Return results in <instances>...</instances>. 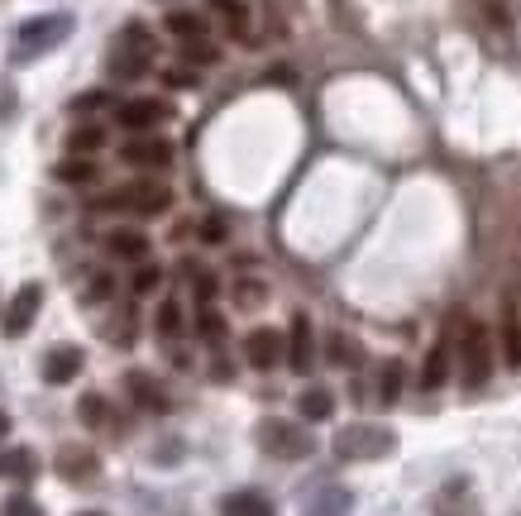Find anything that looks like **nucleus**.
I'll return each mask as SVG.
<instances>
[{"label":"nucleus","mask_w":521,"mask_h":516,"mask_svg":"<svg viewBox=\"0 0 521 516\" xmlns=\"http://www.w3.org/2000/svg\"><path fill=\"white\" fill-rule=\"evenodd\" d=\"M101 106H110L106 91H82V96L72 101V110H77V115H87V110H101Z\"/></svg>","instance_id":"nucleus-34"},{"label":"nucleus","mask_w":521,"mask_h":516,"mask_svg":"<svg viewBox=\"0 0 521 516\" xmlns=\"http://www.w3.org/2000/svg\"><path fill=\"white\" fill-rule=\"evenodd\" d=\"M106 144V129H96V125H87V129H72L67 134V149L77 153V158H91V153Z\"/></svg>","instance_id":"nucleus-23"},{"label":"nucleus","mask_w":521,"mask_h":516,"mask_svg":"<svg viewBox=\"0 0 521 516\" xmlns=\"http://www.w3.org/2000/svg\"><path fill=\"white\" fill-rule=\"evenodd\" d=\"M158 120H168V106L153 101V96H139V101H125V106H120V129H130V134H144V129H153Z\"/></svg>","instance_id":"nucleus-11"},{"label":"nucleus","mask_w":521,"mask_h":516,"mask_svg":"<svg viewBox=\"0 0 521 516\" xmlns=\"http://www.w3.org/2000/svg\"><path fill=\"white\" fill-rule=\"evenodd\" d=\"M82 364H87V359H82L77 344H53V349L44 354V378L53 387H63V383H72V378L82 373Z\"/></svg>","instance_id":"nucleus-10"},{"label":"nucleus","mask_w":521,"mask_h":516,"mask_svg":"<svg viewBox=\"0 0 521 516\" xmlns=\"http://www.w3.org/2000/svg\"><path fill=\"white\" fill-rule=\"evenodd\" d=\"M297 411H302V421H330V411H335L330 387H306L302 397H297Z\"/></svg>","instance_id":"nucleus-19"},{"label":"nucleus","mask_w":521,"mask_h":516,"mask_svg":"<svg viewBox=\"0 0 521 516\" xmlns=\"http://www.w3.org/2000/svg\"><path fill=\"white\" fill-rule=\"evenodd\" d=\"M106 254L120 258V263H144V258H149V235H144V230H110Z\"/></svg>","instance_id":"nucleus-14"},{"label":"nucleus","mask_w":521,"mask_h":516,"mask_svg":"<svg viewBox=\"0 0 521 516\" xmlns=\"http://www.w3.org/2000/svg\"><path fill=\"white\" fill-rule=\"evenodd\" d=\"M259 445L268 454H278V459H306V454L316 450L311 445V435L302 426H292V421H278V416H268L259 421Z\"/></svg>","instance_id":"nucleus-5"},{"label":"nucleus","mask_w":521,"mask_h":516,"mask_svg":"<svg viewBox=\"0 0 521 516\" xmlns=\"http://www.w3.org/2000/svg\"><path fill=\"white\" fill-rule=\"evenodd\" d=\"M173 206V187L168 182H125V187H110V192H96L87 201V211L96 215H158Z\"/></svg>","instance_id":"nucleus-1"},{"label":"nucleus","mask_w":521,"mask_h":516,"mask_svg":"<svg viewBox=\"0 0 521 516\" xmlns=\"http://www.w3.org/2000/svg\"><path fill=\"white\" fill-rule=\"evenodd\" d=\"M450 364H455V330H445V335L431 344V354H426V364H421V387H426V392L445 387Z\"/></svg>","instance_id":"nucleus-8"},{"label":"nucleus","mask_w":521,"mask_h":516,"mask_svg":"<svg viewBox=\"0 0 521 516\" xmlns=\"http://www.w3.org/2000/svg\"><path fill=\"white\" fill-rule=\"evenodd\" d=\"M82 516H106V512H82Z\"/></svg>","instance_id":"nucleus-43"},{"label":"nucleus","mask_w":521,"mask_h":516,"mask_svg":"<svg viewBox=\"0 0 521 516\" xmlns=\"http://www.w3.org/2000/svg\"><path fill=\"white\" fill-rule=\"evenodd\" d=\"M77 416H82L87 426H101V421H106V402H101V397L91 392V397H82V407H77Z\"/></svg>","instance_id":"nucleus-32"},{"label":"nucleus","mask_w":521,"mask_h":516,"mask_svg":"<svg viewBox=\"0 0 521 516\" xmlns=\"http://www.w3.org/2000/svg\"><path fill=\"white\" fill-rule=\"evenodd\" d=\"M10 110H15V91H10V86H0V120H5Z\"/></svg>","instance_id":"nucleus-40"},{"label":"nucleus","mask_w":521,"mask_h":516,"mask_svg":"<svg viewBox=\"0 0 521 516\" xmlns=\"http://www.w3.org/2000/svg\"><path fill=\"white\" fill-rule=\"evenodd\" d=\"M5 516H44V507H39L29 493H15L10 502H5Z\"/></svg>","instance_id":"nucleus-31"},{"label":"nucleus","mask_w":521,"mask_h":516,"mask_svg":"<svg viewBox=\"0 0 521 516\" xmlns=\"http://www.w3.org/2000/svg\"><path fill=\"white\" fill-rule=\"evenodd\" d=\"M283 349H287V340L278 330H268V325H259V330L244 335V359H249V368H259V373L283 364Z\"/></svg>","instance_id":"nucleus-7"},{"label":"nucleus","mask_w":521,"mask_h":516,"mask_svg":"<svg viewBox=\"0 0 521 516\" xmlns=\"http://www.w3.org/2000/svg\"><path fill=\"white\" fill-rule=\"evenodd\" d=\"M259 301H263L259 282H239V306H259Z\"/></svg>","instance_id":"nucleus-37"},{"label":"nucleus","mask_w":521,"mask_h":516,"mask_svg":"<svg viewBox=\"0 0 521 516\" xmlns=\"http://www.w3.org/2000/svg\"><path fill=\"white\" fill-rule=\"evenodd\" d=\"M397 450V435L388 426H369V421H354L335 435V454L340 459H383Z\"/></svg>","instance_id":"nucleus-3"},{"label":"nucleus","mask_w":521,"mask_h":516,"mask_svg":"<svg viewBox=\"0 0 521 516\" xmlns=\"http://www.w3.org/2000/svg\"><path fill=\"white\" fill-rule=\"evenodd\" d=\"M110 72H115L120 82H139V77L149 72V53H130V48H115V58H110Z\"/></svg>","instance_id":"nucleus-21"},{"label":"nucleus","mask_w":521,"mask_h":516,"mask_svg":"<svg viewBox=\"0 0 521 516\" xmlns=\"http://www.w3.org/2000/svg\"><path fill=\"white\" fill-rule=\"evenodd\" d=\"M498 344H502V364L521 368V311H517V306H502Z\"/></svg>","instance_id":"nucleus-16"},{"label":"nucleus","mask_w":521,"mask_h":516,"mask_svg":"<svg viewBox=\"0 0 521 516\" xmlns=\"http://www.w3.org/2000/svg\"><path fill=\"white\" fill-rule=\"evenodd\" d=\"M220 53H216V43H206V39H192V43H182V63L187 67H211Z\"/></svg>","instance_id":"nucleus-26"},{"label":"nucleus","mask_w":521,"mask_h":516,"mask_svg":"<svg viewBox=\"0 0 521 516\" xmlns=\"http://www.w3.org/2000/svg\"><path fill=\"white\" fill-rule=\"evenodd\" d=\"M196 330H201V340L220 344V340H225V316H220V311H211V306H201V316H196Z\"/></svg>","instance_id":"nucleus-29"},{"label":"nucleus","mask_w":521,"mask_h":516,"mask_svg":"<svg viewBox=\"0 0 521 516\" xmlns=\"http://www.w3.org/2000/svg\"><path fill=\"white\" fill-rule=\"evenodd\" d=\"M58 473H63L67 483H91L96 473H101V459L91 450H77V445H63L58 450Z\"/></svg>","instance_id":"nucleus-13"},{"label":"nucleus","mask_w":521,"mask_h":516,"mask_svg":"<svg viewBox=\"0 0 521 516\" xmlns=\"http://www.w3.org/2000/svg\"><path fill=\"white\" fill-rule=\"evenodd\" d=\"M330 359L335 364H359V344H349L345 335H330Z\"/></svg>","instance_id":"nucleus-30"},{"label":"nucleus","mask_w":521,"mask_h":516,"mask_svg":"<svg viewBox=\"0 0 521 516\" xmlns=\"http://www.w3.org/2000/svg\"><path fill=\"white\" fill-rule=\"evenodd\" d=\"M459 378L464 387H488L493 378V335L478 321H464V335H459Z\"/></svg>","instance_id":"nucleus-2"},{"label":"nucleus","mask_w":521,"mask_h":516,"mask_svg":"<svg viewBox=\"0 0 521 516\" xmlns=\"http://www.w3.org/2000/svg\"><path fill=\"white\" fill-rule=\"evenodd\" d=\"M34 473H39L34 450H24V445H15V450H0V478H10V483H29Z\"/></svg>","instance_id":"nucleus-17"},{"label":"nucleus","mask_w":521,"mask_h":516,"mask_svg":"<svg viewBox=\"0 0 521 516\" xmlns=\"http://www.w3.org/2000/svg\"><path fill=\"white\" fill-rule=\"evenodd\" d=\"M220 516H278V507H273V497L254 493V488H239V493H230L220 502Z\"/></svg>","instance_id":"nucleus-15"},{"label":"nucleus","mask_w":521,"mask_h":516,"mask_svg":"<svg viewBox=\"0 0 521 516\" xmlns=\"http://www.w3.org/2000/svg\"><path fill=\"white\" fill-rule=\"evenodd\" d=\"M67 34H72V15H39V20L20 24V34H15V58L29 63V58H39L48 48H58Z\"/></svg>","instance_id":"nucleus-4"},{"label":"nucleus","mask_w":521,"mask_h":516,"mask_svg":"<svg viewBox=\"0 0 521 516\" xmlns=\"http://www.w3.org/2000/svg\"><path fill=\"white\" fill-rule=\"evenodd\" d=\"M110 292H115V282H110L106 273H96V278H91V287H87V301H106Z\"/></svg>","instance_id":"nucleus-36"},{"label":"nucleus","mask_w":521,"mask_h":516,"mask_svg":"<svg viewBox=\"0 0 521 516\" xmlns=\"http://www.w3.org/2000/svg\"><path fill=\"white\" fill-rule=\"evenodd\" d=\"M158 282H163V273H158V268H153V263H144V268H139V273H134V292H139V297H144V292H153V287H158Z\"/></svg>","instance_id":"nucleus-35"},{"label":"nucleus","mask_w":521,"mask_h":516,"mask_svg":"<svg viewBox=\"0 0 521 516\" xmlns=\"http://www.w3.org/2000/svg\"><path fill=\"white\" fill-rule=\"evenodd\" d=\"M397 397H402V364L392 359V364H383V378H378V402L392 407Z\"/></svg>","instance_id":"nucleus-25"},{"label":"nucleus","mask_w":521,"mask_h":516,"mask_svg":"<svg viewBox=\"0 0 521 516\" xmlns=\"http://www.w3.org/2000/svg\"><path fill=\"white\" fill-rule=\"evenodd\" d=\"M168 34H177L182 43L206 39V20H201V15H192V10H173V15H168Z\"/></svg>","instance_id":"nucleus-22"},{"label":"nucleus","mask_w":521,"mask_h":516,"mask_svg":"<svg viewBox=\"0 0 521 516\" xmlns=\"http://www.w3.org/2000/svg\"><path fill=\"white\" fill-rule=\"evenodd\" d=\"M311 516H345V497H340V493L326 497V502H321V507H316Z\"/></svg>","instance_id":"nucleus-38"},{"label":"nucleus","mask_w":521,"mask_h":516,"mask_svg":"<svg viewBox=\"0 0 521 516\" xmlns=\"http://www.w3.org/2000/svg\"><path fill=\"white\" fill-rule=\"evenodd\" d=\"M53 177H58L63 187H91V182H96V163L72 153V158H63V163L53 168Z\"/></svg>","instance_id":"nucleus-18"},{"label":"nucleus","mask_w":521,"mask_h":516,"mask_svg":"<svg viewBox=\"0 0 521 516\" xmlns=\"http://www.w3.org/2000/svg\"><path fill=\"white\" fill-rule=\"evenodd\" d=\"M311 359H316L311 321H306V316H292V335H287V364H292V373H311Z\"/></svg>","instance_id":"nucleus-12"},{"label":"nucleus","mask_w":521,"mask_h":516,"mask_svg":"<svg viewBox=\"0 0 521 516\" xmlns=\"http://www.w3.org/2000/svg\"><path fill=\"white\" fill-rule=\"evenodd\" d=\"M125 383H130V397H134V402H139L144 411H163V407H168V397L158 392V383H153L149 373H130Z\"/></svg>","instance_id":"nucleus-20"},{"label":"nucleus","mask_w":521,"mask_h":516,"mask_svg":"<svg viewBox=\"0 0 521 516\" xmlns=\"http://www.w3.org/2000/svg\"><path fill=\"white\" fill-rule=\"evenodd\" d=\"M153 325H158V335H163V340H177V335H182V306H177V301L168 297L163 306H158Z\"/></svg>","instance_id":"nucleus-24"},{"label":"nucleus","mask_w":521,"mask_h":516,"mask_svg":"<svg viewBox=\"0 0 521 516\" xmlns=\"http://www.w3.org/2000/svg\"><path fill=\"white\" fill-rule=\"evenodd\" d=\"M120 158H125L130 168H168V163H173V144L139 134V139H130V144L120 149Z\"/></svg>","instance_id":"nucleus-9"},{"label":"nucleus","mask_w":521,"mask_h":516,"mask_svg":"<svg viewBox=\"0 0 521 516\" xmlns=\"http://www.w3.org/2000/svg\"><path fill=\"white\" fill-rule=\"evenodd\" d=\"M39 306H44V282H24L20 292L5 301V316H0L5 340H20V335H29V325H34V316H39Z\"/></svg>","instance_id":"nucleus-6"},{"label":"nucleus","mask_w":521,"mask_h":516,"mask_svg":"<svg viewBox=\"0 0 521 516\" xmlns=\"http://www.w3.org/2000/svg\"><path fill=\"white\" fill-rule=\"evenodd\" d=\"M192 292H196L201 306H211V297H216V278H211V273H196V268H192Z\"/></svg>","instance_id":"nucleus-33"},{"label":"nucleus","mask_w":521,"mask_h":516,"mask_svg":"<svg viewBox=\"0 0 521 516\" xmlns=\"http://www.w3.org/2000/svg\"><path fill=\"white\" fill-rule=\"evenodd\" d=\"M5 435H10V416L0 411V440H5Z\"/></svg>","instance_id":"nucleus-42"},{"label":"nucleus","mask_w":521,"mask_h":516,"mask_svg":"<svg viewBox=\"0 0 521 516\" xmlns=\"http://www.w3.org/2000/svg\"><path fill=\"white\" fill-rule=\"evenodd\" d=\"M115 48H130V53H149V58H153V39H149V29H144V24H125Z\"/></svg>","instance_id":"nucleus-27"},{"label":"nucleus","mask_w":521,"mask_h":516,"mask_svg":"<svg viewBox=\"0 0 521 516\" xmlns=\"http://www.w3.org/2000/svg\"><path fill=\"white\" fill-rule=\"evenodd\" d=\"M201 239L220 244V239H225V225H220V220H206V225H201Z\"/></svg>","instance_id":"nucleus-39"},{"label":"nucleus","mask_w":521,"mask_h":516,"mask_svg":"<svg viewBox=\"0 0 521 516\" xmlns=\"http://www.w3.org/2000/svg\"><path fill=\"white\" fill-rule=\"evenodd\" d=\"M220 15L230 20V34H239L244 39V29H249V10H244V0H211Z\"/></svg>","instance_id":"nucleus-28"},{"label":"nucleus","mask_w":521,"mask_h":516,"mask_svg":"<svg viewBox=\"0 0 521 516\" xmlns=\"http://www.w3.org/2000/svg\"><path fill=\"white\" fill-rule=\"evenodd\" d=\"M168 82H173V86H192L196 77H192V72H168Z\"/></svg>","instance_id":"nucleus-41"}]
</instances>
